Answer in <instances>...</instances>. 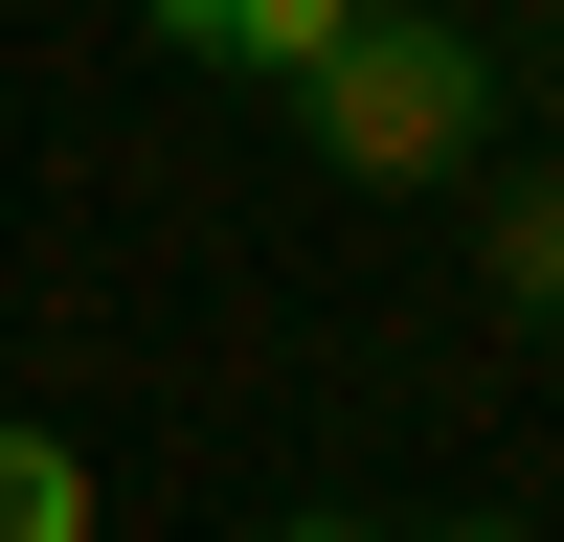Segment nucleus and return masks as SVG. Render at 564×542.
<instances>
[{
	"label": "nucleus",
	"instance_id": "f257e3e1",
	"mask_svg": "<svg viewBox=\"0 0 564 542\" xmlns=\"http://www.w3.org/2000/svg\"><path fill=\"white\" fill-rule=\"evenodd\" d=\"M294 136H316L339 181H452V159L497 136V68H475V23H406V0H361V23L294 68Z\"/></svg>",
	"mask_w": 564,
	"mask_h": 542
},
{
	"label": "nucleus",
	"instance_id": "f03ea898",
	"mask_svg": "<svg viewBox=\"0 0 564 542\" xmlns=\"http://www.w3.org/2000/svg\"><path fill=\"white\" fill-rule=\"evenodd\" d=\"M135 23H159V45H181V68H271V90H294V68H316V45H339V23H361V0H135Z\"/></svg>",
	"mask_w": 564,
	"mask_h": 542
},
{
	"label": "nucleus",
	"instance_id": "7ed1b4c3",
	"mask_svg": "<svg viewBox=\"0 0 564 542\" xmlns=\"http://www.w3.org/2000/svg\"><path fill=\"white\" fill-rule=\"evenodd\" d=\"M0 542H90V452L68 430H0Z\"/></svg>",
	"mask_w": 564,
	"mask_h": 542
},
{
	"label": "nucleus",
	"instance_id": "20e7f679",
	"mask_svg": "<svg viewBox=\"0 0 564 542\" xmlns=\"http://www.w3.org/2000/svg\"><path fill=\"white\" fill-rule=\"evenodd\" d=\"M475 249H497V294H520V316H564V181H520Z\"/></svg>",
	"mask_w": 564,
	"mask_h": 542
},
{
	"label": "nucleus",
	"instance_id": "39448f33",
	"mask_svg": "<svg viewBox=\"0 0 564 542\" xmlns=\"http://www.w3.org/2000/svg\"><path fill=\"white\" fill-rule=\"evenodd\" d=\"M271 542H384V520H271Z\"/></svg>",
	"mask_w": 564,
	"mask_h": 542
},
{
	"label": "nucleus",
	"instance_id": "423d86ee",
	"mask_svg": "<svg viewBox=\"0 0 564 542\" xmlns=\"http://www.w3.org/2000/svg\"><path fill=\"white\" fill-rule=\"evenodd\" d=\"M542 181H564V68H542Z\"/></svg>",
	"mask_w": 564,
	"mask_h": 542
},
{
	"label": "nucleus",
	"instance_id": "0eeeda50",
	"mask_svg": "<svg viewBox=\"0 0 564 542\" xmlns=\"http://www.w3.org/2000/svg\"><path fill=\"white\" fill-rule=\"evenodd\" d=\"M430 542H542V520H430Z\"/></svg>",
	"mask_w": 564,
	"mask_h": 542
}]
</instances>
